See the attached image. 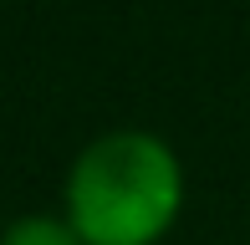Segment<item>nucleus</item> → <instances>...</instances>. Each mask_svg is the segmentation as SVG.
I'll return each instance as SVG.
<instances>
[{"instance_id": "nucleus-2", "label": "nucleus", "mask_w": 250, "mask_h": 245, "mask_svg": "<svg viewBox=\"0 0 250 245\" xmlns=\"http://www.w3.org/2000/svg\"><path fill=\"white\" fill-rule=\"evenodd\" d=\"M0 245H82L66 215H21L0 230Z\"/></svg>"}, {"instance_id": "nucleus-1", "label": "nucleus", "mask_w": 250, "mask_h": 245, "mask_svg": "<svg viewBox=\"0 0 250 245\" xmlns=\"http://www.w3.org/2000/svg\"><path fill=\"white\" fill-rule=\"evenodd\" d=\"M184 194L174 143L148 128H112L72 159L62 215L82 245H158L184 215Z\"/></svg>"}]
</instances>
